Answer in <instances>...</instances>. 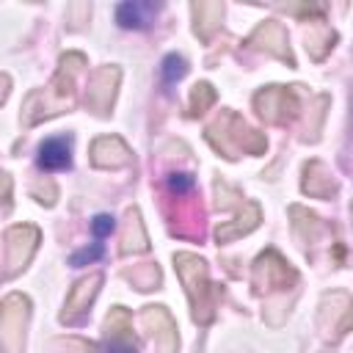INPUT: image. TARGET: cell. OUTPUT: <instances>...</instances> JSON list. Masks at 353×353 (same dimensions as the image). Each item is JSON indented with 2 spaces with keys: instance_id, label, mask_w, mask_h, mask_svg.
<instances>
[{
  "instance_id": "obj_2",
  "label": "cell",
  "mask_w": 353,
  "mask_h": 353,
  "mask_svg": "<svg viewBox=\"0 0 353 353\" xmlns=\"http://www.w3.org/2000/svg\"><path fill=\"white\" fill-rule=\"evenodd\" d=\"M39 243V232L33 226H14L6 234V276H14L19 268H25V262L30 259L33 248Z\"/></svg>"
},
{
  "instance_id": "obj_5",
  "label": "cell",
  "mask_w": 353,
  "mask_h": 353,
  "mask_svg": "<svg viewBox=\"0 0 353 353\" xmlns=\"http://www.w3.org/2000/svg\"><path fill=\"white\" fill-rule=\"evenodd\" d=\"M254 273H256V284L265 287V290H268V287H287V281H295L292 268H287V262H284L276 251L262 254V256L256 259Z\"/></svg>"
},
{
  "instance_id": "obj_11",
  "label": "cell",
  "mask_w": 353,
  "mask_h": 353,
  "mask_svg": "<svg viewBox=\"0 0 353 353\" xmlns=\"http://www.w3.org/2000/svg\"><path fill=\"white\" fill-rule=\"evenodd\" d=\"M99 284H102V276H99V273H91L88 279L77 281V284L72 287L69 298H66V312H63V320H74L77 314H83V312L88 309V303L94 301V295H97Z\"/></svg>"
},
{
  "instance_id": "obj_17",
  "label": "cell",
  "mask_w": 353,
  "mask_h": 353,
  "mask_svg": "<svg viewBox=\"0 0 353 353\" xmlns=\"http://www.w3.org/2000/svg\"><path fill=\"white\" fill-rule=\"evenodd\" d=\"M168 190L179 199V196H185V193H190L193 190V176L190 174H171L168 176Z\"/></svg>"
},
{
  "instance_id": "obj_10",
  "label": "cell",
  "mask_w": 353,
  "mask_h": 353,
  "mask_svg": "<svg viewBox=\"0 0 353 353\" xmlns=\"http://www.w3.org/2000/svg\"><path fill=\"white\" fill-rule=\"evenodd\" d=\"M248 44L262 47V50H268V52L284 58L287 63H292V55H290V47H287V33L281 30L279 22H265V25H259V28L254 30V36L248 39Z\"/></svg>"
},
{
  "instance_id": "obj_13",
  "label": "cell",
  "mask_w": 353,
  "mask_h": 353,
  "mask_svg": "<svg viewBox=\"0 0 353 353\" xmlns=\"http://www.w3.org/2000/svg\"><path fill=\"white\" fill-rule=\"evenodd\" d=\"M160 6L154 3H121L116 8V19L121 28H146Z\"/></svg>"
},
{
  "instance_id": "obj_15",
  "label": "cell",
  "mask_w": 353,
  "mask_h": 353,
  "mask_svg": "<svg viewBox=\"0 0 353 353\" xmlns=\"http://www.w3.org/2000/svg\"><path fill=\"white\" fill-rule=\"evenodd\" d=\"M160 72H163V80H165V85H171V83H176L185 72H188V66H185V58L182 55H165L163 58V66H160Z\"/></svg>"
},
{
  "instance_id": "obj_19",
  "label": "cell",
  "mask_w": 353,
  "mask_h": 353,
  "mask_svg": "<svg viewBox=\"0 0 353 353\" xmlns=\"http://www.w3.org/2000/svg\"><path fill=\"white\" fill-rule=\"evenodd\" d=\"M91 229H94L97 237H105V234L113 229V218H110V215H97L94 223H91Z\"/></svg>"
},
{
  "instance_id": "obj_1",
  "label": "cell",
  "mask_w": 353,
  "mask_h": 353,
  "mask_svg": "<svg viewBox=\"0 0 353 353\" xmlns=\"http://www.w3.org/2000/svg\"><path fill=\"white\" fill-rule=\"evenodd\" d=\"M174 265H176V273H179L185 290H188V298L193 303L196 320L207 323L210 314H212V309H210V292L212 290H210V281H207L204 262L199 256H193V254H176L174 256Z\"/></svg>"
},
{
  "instance_id": "obj_14",
  "label": "cell",
  "mask_w": 353,
  "mask_h": 353,
  "mask_svg": "<svg viewBox=\"0 0 353 353\" xmlns=\"http://www.w3.org/2000/svg\"><path fill=\"white\" fill-rule=\"evenodd\" d=\"M193 14H196V33L201 39H210V33L218 28V22L223 17V6L221 3H193Z\"/></svg>"
},
{
  "instance_id": "obj_18",
  "label": "cell",
  "mask_w": 353,
  "mask_h": 353,
  "mask_svg": "<svg viewBox=\"0 0 353 353\" xmlns=\"http://www.w3.org/2000/svg\"><path fill=\"white\" fill-rule=\"evenodd\" d=\"M102 256V243H97L91 251L85 248V251H77L74 256H72V265H85V262H94V259H99Z\"/></svg>"
},
{
  "instance_id": "obj_3",
  "label": "cell",
  "mask_w": 353,
  "mask_h": 353,
  "mask_svg": "<svg viewBox=\"0 0 353 353\" xmlns=\"http://www.w3.org/2000/svg\"><path fill=\"white\" fill-rule=\"evenodd\" d=\"M254 102H256L259 116H265L268 121H287L298 110L295 94L287 91V88H281V85H270V88L259 91L254 97Z\"/></svg>"
},
{
  "instance_id": "obj_7",
  "label": "cell",
  "mask_w": 353,
  "mask_h": 353,
  "mask_svg": "<svg viewBox=\"0 0 353 353\" xmlns=\"http://www.w3.org/2000/svg\"><path fill=\"white\" fill-rule=\"evenodd\" d=\"M17 306V295L6 298V309H3V345L6 350H17V345L22 342V325L28 317V298H22L19 309Z\"/></svg>"
},
{
  "instance_id": "obj_4",
  "label": "cell",
  "mask_w": 353,
  "mask_h": 353,
  "mask_svg": "<svg viewBox=\"0 0 353 353\" xmlns=\"http://www.w3.org/2000/svg\"><path fill=\"white\" fill-rule=\"evenodd\" d=\"M105 339H108V353H135V339H132V317L127 309L116 306L105 317Z\"/></svg>"
},
{
  "instance_id": "obj_6",
  "label": "cell",
  "mask_w": 353,
  "mask_h": 353,
  "mask_svg": "<svg viewBox=\"0 0 353 353\" xmlns=\"http://www.w3.org/2000/svg\"><path fill=\"white\" fill-rule=\"evenodd\" d=\"M143 320H146V325H152V336H154L160 353H174L176 350V325H174L171 314L163 306H146Z\"/></svg>"
},
{
  "instance_id": "obj_8",
  "label": "cell",
  "mask_w": 353,
  "mask_h": 353,
  "mask_svg": "<svg viewBox=\"0 0 353 353\" xmlns=\"http://www.w3.org/2000/svg\"><path fill=\"white\" fill-rule=\"evenodd\" d=\"M116 83H119V69H99L91 80V88H88V105L97 110V113H108L110 102H113V94H116Z\"/></svg>"
},
{
  "instance_id": "obj_12",
  "label": "cell",
  "mask_w": 353,
  "mask_h": 353,
  "mask_svg": "<svg viewBox=\"0 0 353 353\" xmlns=\"http://www.w3.org/2000/svg\"><path fill=\"white\" fill-rule=\"evenodd\" d=\"M69 152H72L69 138H47V141L39 146V165H41L44 171L69 168V163H72Z\"/></svg>"
},
{
  "instance_id": "obj_9",
  "label": "cell",
  "mask_w": 353,
  "mask_h": 353,
  "mask_svg": "<svg viewBox=\"0 0 353 353\" xmlns=\"http://www.w3.org/2000/svg\"><path fill=\"white\" fill-rule=\"evenodd\" d=\"M91 160H94V165L116 168V165L130 163V149L124 146L121 138L105 135V138H97V141H94V146H91Z\"/></svg>"
},
{
  "instance_id": "obj_16",
  "label": "cell",
  "mask_w": 353,
  "mask_h": 353,
  "mask_svg": "<svg viewBox=\"0 0 353 353\" xmlns=\"http://www.w3.org/2000/svg\"><path fill=\"white\" fill-rule=\"evenodd\" d=\"M212 102H215L212 85H210V83H199V85L193 88V94H190V113H204V108L212 105Z\"/></svg>"
}]
</instances>
